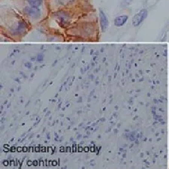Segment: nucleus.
Instances as JSON below:
<instances>
[{
  "instance_id": "obj_1",
  "label": "nucleus",
  "mask_w": 169,
  "mask_h": 169,
  "mask_svg": "<svg viewBox=\"0 0 169 169\" xmlns=\"http://www.w3.org/2000/svg\"><path fill=\"white\" fill-rule=\"evenodd\" d=\"M23 13L26 18L29 19L32 21H37L40 20L42 16V11L39 8L30 5L25 6L23 9Z\"/></svg>"
},
{
  "instance_id": "obj_2",
  "label": "nucleus",
  "mask_w": 169,
  "mask_h": 169,
  "mask_svg": "<svg viewBox=\"0 0 169 169\" xmlns=\"http://www.w3.org/2000/svg\"><path fill=\"white\" fill-rule=\"evenodd\" d=\"M147 15L148 12L147 9H142V10H140V12L136 14L135 15V17H133V19H132V25L134 26H138L147 18Z\"/></svg>"
},
{
  "instance_id": "obj_3",
  "label": "nucleus",
  "mask_w": 169,
  "mask_h": 169,
  "mask_svg": "<svg viewBox=\"0 0 169 169\" xmlns=\"http://www.w3.org/2000/svg\"><path fill=\"white\" fill-rule=\"evenodd\" d=\"M99 19H100V26L102 32H105L109 26V21L105 12L100 9L99 11Z\"/></svg>"
},
{
  "instance_id": "obj_4",
  "label": "nucleus",
  "mask_w": 169,
  "mask_h": 169,
  "mask_svg": "<svg viewBox=\"0 0 169 169\" xmlns=\"http://www.w3.org/2000/svg\"><path fill=\"white\" fill-rule=\"evenodd\" d=\"M129 17L127 15H120L117 16L116 18L114 19V25L117 27H120L123 26L125 23L127 22Z\"/></svg>"
},
{
  "instance_id": "obj_5",
  "label": "nucleus",
  "mask_w": 169,
  "mask_h": 169,
  "mask_svg": "<svg viewBox=\"0 0 169 169\" xmlns=\"http://www.w3.org/2000/svg\"><path fill=\"white\" fill-rule=\"evenodd\" d=\"M28 3V5L33 6V7L39 8L43 3V0H26Z\"/></svg>"
},
{
  "instance_id": "obj_6",
  "label": "nucleus",
  "mask_w": 169,
  "mask_h": 169,
  "mask_svg": "<svg viewBox=\"0 0 169 169\" xmlns=\"http://www.w3.org/2000/svg\"><path fill=\"white\" fill-rule=\"evenodd\" d=\"M73 0H56V3L59 5H66L69 4V2H72Z\"/></svg>"
},
{
  "instance_id": "obj_7",
  "label": "nucleus",
  "mask_w": 169,
  "mask_h": 169,
  "mask_svg": "<svg viewBox=\"0 0 169 169\" xmlns=\"http://www.w3.org/2000/svg\"><path fill=\"white\" fill-rule=\"evenodd\" d=\"M134 0H123L122 2V5L123 7H127V6L129 5Z\"/></svg>"
}]
</instances>
